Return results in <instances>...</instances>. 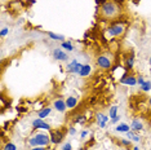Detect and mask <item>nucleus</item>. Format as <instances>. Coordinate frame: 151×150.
I'll list each match as a JSON object with an SVG mask.
<instances>
[{"instance_id":"obj_9","label":"nucleus","mask_w":151,"mask_h":150,"mask_svg":"<svg viewBox=\"0 0 151 150\" xmlns=\"http://www.w3.org/2000/svg\"><path fill=\"white\" fill-rule=\"evenodd\" d=\"M53 107L57 111H60V113H65V110L67 109V106H66V101H63L62 99H58V100H56L54 102H53Z\"/></svg>"},{"instance_id":"obj_25","label":"nucleus","mask_w":151,"mask_h":150,"mask_svg":"<svg viewBox=\"0 0 151 150\" xmlns=\"http://www.w3.org/2000/svg\"><path fill=\"white\" fill-rule=\"evenodd\" d=\"M8 32H9V29L4 27V29H1V31H0V35H1V36H5V35H8Z\"/></svg>"},{"instance_id":"obj_20","label":"nucleus","mask_w":151,"mask_h":150,"mask_svg":"<svg viewBox=\"0 0 151 150\" xmlns=\"http://www.w3.org/2000/svg\"><path fill=\"white\" fill-rule=\"evenodd\" d=\"M116 115H118V106H116V105H114V106H111V107H110L109 116H110V119H113V118H115Z\"/></svg>"},{"instance_id":"obj_26","label":"nucleus","mask_w":151,"mask_h":150,"mask_svg":"<svg viewBox=\"0 0 151 150\" xmlns=\"http://www.w3.org/2000/svg\"><path fill=\"white\" fill-rule=\"evenodd\" d=\"M68 133H70L71 136L76 135V129H75V127H70V128H68Z\"/></svg>"},{"instance_id":"obj_33","label":"nucleus","mask_w":151,"mask_h":150,"mask_svg":"<svg viewBox=\"0 0 151 150\" xmlns=\"http://www.w3.org/2000/svg\"><path fill=\"white\" fill-rule=\"evenodd\" d=\"M87 135H88V131H85V129H84V131H81V132H80V136H81V139L87 137Z\"/></svg>"},{"instance_id":"obj_8","label":"nucleus","mask_w":151,"mask_h":150,"mask_svg":"<svg viewBox=\"0 0 151 150\" xmlns=\"http://www.w3.org/2000/svg\"><path fill=\"white\" fill-rule=\"evenodd\" d=\"M63 140V135L61 131H52L51 132V144L58 145Z\"/></svg>"},{"instance_id":"obj_36","label":"nucleus","mask_w":151,"mask_h":150,"mask_svg":"<svg viewBox=\"0 0 151 150\" xmlns=\"http://www.w3.org/2000/svg\"><path fill=\"white\" fill-rule=\"evenodd\" d=\"M150 104H151V100H150Z\"/></svg>"},{"instance_id":"obj_11","label":"nucleus","mask_w":151,"mask_h":150,"mask_svg":"<svg viewBox=\"0 0 151 150\" xmlns=\"http://www.w3.org/2000/svg\"><path fill=\"white\" fill-rule=\"evenodd\" d=\"M130 129L134 132H137V131H142L143 129V124H142V122H141L140 119H133L132 120V123H130Z\"/></svg>"},{"instance_id":"obj_4","label":"nucleus","mask_w":151,"mask_h":150,"mask_svg":"<svg viewBox=\"0 0 151 150\" xmlns=\"http://www.w3.org/2000/svg\"><path fill=\"white\" fill-rule=\"evenodd\" d=\"M83 66H84V65H83V64H80L78 60H73V61H71V62L66 66V70L68 71V73L79 74V73H80V70L83 69Z\"/></svg>"},{"instance_id":"obj_16","label":"nucleus","mask_w":151,"mask_h":150,"mask_svg":"<svg viewBox=\"0 0 151 150\" xmlns=\"http://www.w3.org/2000/svg\"><path fill=\"white\" fill-rule=\"evenodd\" d=\"M61 48H62V49H65L66 52H73L74 51V45L71 44L70 41H62Z\"/></svg>"},{"instance_id":"obj_29","label":"nucleus","mask_w":151,"mask_h":150,"mask_svg":"<svg viewBox=\"0 0 151 150\" xmlns=\"http://www.w3.org/2000/svg\"><path fill=\"white\" fill-rule=\"evenodd\" d=\"M134 135H136V133H134V131H129V132H127V137L129 139V140H132Z\"/></svg>"},{"instance_id":"obj_23","label":"nucleus","mask_w":151,"mask_h":150,"mask_svg":"<svg viewBox=\"0 0 151 150\" xmlns=\"http://www.w3.org/2000/svg\"><path fill=\"white\" fill-rule=\"evenodd\" d=\"M143 83H145V79H143V76L138 75V76H137V84H138V86H142Z\"/></svg>"},{"instance_id":"obj_30","label":"nucleus","mask_w":151,"mask_h":150,"mask_svg":"<svg viewBox=\"0 0 151 150\" xmlns=\"http://www.w3.org/2000/svg\"><path fill=\"white\" fill-rule=\"evenodd\" d=\"M30 150H47V148H44V146H34Z\"/></svg>"},{"instance_id":"obj_34","label":"nucleus","mask_w":151,"mask_h":150,"mask_svg":"<svg viewBox=\"0 0 151 150\" xmlns=\"http://www.w3.org/2000/svg\"><path fill=\"white\" fill-rule=\"evenodd\" d=\"M106 124H107V123H102V124H100V127H101V128H105V127H106Z\"/></svg>"},{"instance_id":"obj_18","label":"nucleus","mask_w":151,"mask_h":150,"mask_svg":"<svg viewBox=\"0 0 151 150\" xmlns=\"http://www.w3.org/2000/svg\"><path fill=\"white\" fill-rule=\"evenodd\" d=\"M48 36L53 40H60V41H65V36L63 35H57L54 32H48Z\"/></svg>"},{"instance_id":"obj_22","label":"nucleus","mask_w":151,"mask_h":150,"mask_svg":"<svg viewBox=\"0 0 151 150\" xmlns=\"http://www.w3.org/2000/svg\"><path fill=\"white\" fill-rule=\"evenodd\" d=\"M4 150H17V146H16L14 144H12V142H8V144L5 145Z\"/></svg>"},{"instance_id":"obj_15","label":"nucleus","mask_w":151,"mask_h":150,"mask_svg":"<svg viewBox=\"0 0 151 150\" xmlns=\"http://www.w3.org/2000/svg\"><path fill=\"white\" fill-rule=\"evenodd\" d=\"M51 113H52V109L51 107H44V109H41L40 111H39V118H41V119H44V118H47V116L51 115Z\"/></svg>"},{"instance_id":"obj_1","label":"nucleus","mask_w":151,"mask_h":150,"mask_svg":"<svg viewBox=\"0 0 151 150\" xmlns=\"http://www.w3.org/2000/svg\"><path fill=\"white\" fill-rule=\"evenodd\" d=\"M101 13L106 18H115L119 14V6L114 1H106L101 6Z\"/></svg>"},{"instance_id":"obj_24","label":"nucleus","mask_w":151,"mask_h":150,"mask_svg":"<svg viewBox=\"0 0 151 150\" xmlns=\"http://www.w3.org/2000/svg\"><path fill=\"white\" fill-rule=\"evenodd\" d=\"M61 150H73V146H71L70 142H67V144H65L63 146H62Z\"/></svg>"},{"instance_id":"obj_5","label":"nucleus","mask_w":151,"mask_h":150,"mask_svg":"<svg viewBox=\"0 0 151 150\" xmlns=\"http://www.w3.org/2000/svg\"><path fill=\"white\" fill-rule=\"evenodd\" d=\"M123 32H124V26L120 24H115L110 26V29L107 30V34H110L111 36H120Z\"/></svg>"},{"instance_id":"obj_2","label":"nucleus","mask_w":151,"mask_h":150,"mask_svg":"<svg viewBox=\"0 0 151 150\" xmlns=\"http://www.w3.org/2000/svg\"><path fill=\"white\" fill-rule=\"evenodd\" d=\"M34 137L36 141V146H48L51 142V136L45 135V133H36Z\"/></svg>"},{"instance_id":"obj_32","label":"nucleus","mask_w":151,"mask_h":150,"mask_svg":"<svg viewBox=\"0 0 151 150\" xmlns=\"http://www.w3.org/2000/svg\"><path fill=\"white\" fill-rule=\"evenodd\" d=\"M121 144H123V145H125V146H129L130 145V141H129V140H121Z\"/></svg>"},{"instance_id":"obj_12","label":"nucleus","mask_w":151,"mask_h":150,"mask_svg":"<svg viewBox=\"0 0 151 150\" xmlns=\"http://www.w3.org/2000/svg\"><path fill=\"white\" fill-rule=\"evenodd\" d=\"M78 105V99L74 96H68L66 99V106L67 109H75Z\"/></svg>"},{"instance_id":"obj_3","label":"nucleus","mask_w":151,"mask_h":150,"mask_svg":"<svg viewBox=\"0 0 151 150\" xmlns=\"http://www.w3.org/2000/svg\"><path fill=\"white\" fill-rule=\"evenodd\" d=\"M52 56H53L54 60L57 61H67L68 60V54L65 49H61V48H54L53 52H52Z\"/></svg>"},{"instance_id":"obj_35","label":"nucleus","mask_w":151,"mask_h":150,"mask_svg":"<svg viewBox=\"0 0 151 150\" xmlns=\"http://www.w3.org/2000/svg\"><path fill=\"white\" fill-rule=\"evenodd\" d=\"M133 150H140V146H134Z\"/></svg>"},{"instance_id":"obj_31","label":"nucleus","mask_w":151,"mask_h":150,"mask_svg":"<svg viewBox=\"0 0 151 150\" xmlns=\"http://www.w3.org/2000/svg\"><path fill=\"white\" fill-rule=\"evenodd\" d=\"M132 140H133V141H136V142H140V141H141V136H138V135H134Z\"/></svg>"},{"instance_id":"obj_14","label":"nucleus","mask_w":151,"mask_h":150,"mask_svg":"<svg viewBox=\"0 0 151 150\" xmlns=\"http://www.w3.org/2000/svg\"><path fill=\"white\" fill-rule=\"evenodd\" d=\"M115 129H116V132L127 133L130 131V126H128L127 123H120V124H118V127H115Z\"/></svg>"},{"instance_id":"obj_27","label":"nucleus","mask_w":151,"mask_h":150,"mask_svg":"<svg viewBox=\"0 0 151 150\" xmlns=\"http://www.w3.org/2000/svg\"><path fill=\"white\" fill-rule=\"evenodd\" d=\"M119 120H120V116H119V115H116V116H115V118L110 119V122L113 123V124H115V123H118V122H119Z\"/></svg>"},{"instance_id":"obj_19","label":"nucleus","mask_w":151,"mask_h":150,"mask_svg":"<svg viewBox=\"0 0 151 150\" xmlns=\"http://www.w3.org/2000/svg\"><path fill=\"white\" fill-rule=\"evenodd\" d=\"M134 66V54H130L127 60V67L125 69H133Z\"/></svg>"},{"instance_id":"obj_10","label":"nucleus","mask_w":151,"mask_h":150,"mask_svg":"<svg viewBox=\"0 0 151 150\" xmlns=\"http://www.w3.org/2000/svg\"><path fill=\"white\" fill-rule=\"evenodd\" d=\"M121 84H124V86H129V87H133L137 84V78L133 76V75H128V76L125 78V79L120 80Z\"/></svg>"},{"instance_id":"obj_7","label":"nucleus","mask_w":151,"mask_h":150,"mask_svg":"<svg viewBox=\"0 0 151 150\" xmlns=\"http://www.w3.org/2000/svg\"><path fill=\"white\" fill-rule=\"evenodd\" d=\"M97 65H98V67H101V69H110L111 67V60L107 56L101 54V56L97 57Z\"/></svg>"},{"instance_id":"obj_6","label":"nucleus","mask_w":151,"mask_h":150,"mask_svg":"<svg viewBox=\"0 0 151 150\" xmlns=\"http://www.w3.org/2000/svg\"><path fill=\"white\" fill-rule=\"evenodd\" d=\"M32 128L34 129H47V131H51V124L49 123H45L41 118H38L35 120H32Z\"/></svg>"},{"instance_id":"obj_17","label":"nucleus","mask_w":151,"mask_h":150,"mask_svg":"<svg viewBox=\"0 0 151 150\" xmlns=\"http://www.w3.org/2000/svg\"><path fill=\"white\" fill-rule=\"evenodd\" d=\"M110 119V116H106L103 114H97V122H98V126L102 124V123H107Z\"/></svg>"},{"instance_id":"obj_21","label":"nucleus","mask_w":151,"mask_h":150,"mask_svg":"<svg viewBox=\"0 0 151 150\" xmlns=\"http://www.w3.org/2000/svg\"><path fill=\"white\" fill-rule=\"evenodd\" d=\"M141 89H142L143 92H149V91H151V81L145 80V83L141 86Z\"/></svg>"},{"instance_id":"obj_28","label":"nucleus","mask_w":151,"mask_h":150,"mask_svg":"<svg viewBox=\"0 0 151 150\" xmlns=\"http://www.w3.org/2000/svg\"><path fill=\"white\" fill-rule=\"evenodd\" d=\"M75 122L76 123H84L85 122V116H79V118L75 119Z\"/></svg>"},{"instance_id":"obj_13","label":"nucleus","mask_w":151,"mask_h":150,"mask_svg":"<svg viewBox=\"0 0 151 150\" xmlns=\"http://www.w3.org/2000/svg\"><path fill=\"white\" fill-rule=\"evenodd\" d=\"M90 73H92V66L90 65H88V64H85L83 66V69L80 70L79 75H80L81 78H85V76H88V75H90Z\"/></svg>"}]
</instances>
